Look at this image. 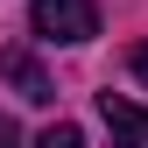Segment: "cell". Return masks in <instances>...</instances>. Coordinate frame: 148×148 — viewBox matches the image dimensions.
<instances>
[{"label":"cell","mask_w":148,"mask_h":148,"mask_svg":"<svg viewBox=\"0 0 148 148\" xmlns=\"http://www.w3.org/2000/svg\"><path fill=\"white\" fill-rule=\"evenodd\" d=\"M28 21L42 42H92L99 35V0H35Z\"/></svg>","instance_id":"obj_1"},{"label":"cell","mask_w":148,"mask_h":148,"mask_svg":"<svg viewBox=\"0 0 148 148\" xmlns=\"http://www.w3.org/2000/svg\"><path fill=\"white\" fill-rule=\"evenodd\" d=\"M99 120L113 127V148H148V113L120 92H99Z\"/></svg>","instance_id":"obj_2"},{"label":"cell","mask_w":148,"mask_h":148,"mask_svg":"<svg viewBox=\"0 0 148 148\" xmlns=\"http://www.w3.org/2000/svg\"><path fill=\"white\" fill-rule=\"evenodd\" d=\"M0 71H7V85L21 92L28 106H49V99H57V85H49V71L35 64V57H21V49H14V57H0Z\"/></svg>","instance_id":"obj_3"},{"label":"cell","mask_w":148,"mask_h":148,"mask_svg":"<svg viewBox=\"0 0 148 148\" xmlns=\"http://www.w3.org/2000/svg\"><path fill=\"white\" fill-rule=\"evenodd\" d=\"M28 148H85V134H78L71 120H57V127H42V134H35Z\"/></svg>","instance_id":"obj_4"},{"label":"cell","mask_w":148,"mask_h":148,"mask_svg":"<svg viewBox=\"0 0 148 148\" xmlns=\"http://www.w3.org/2000/svg\"><path fill=\"white\" fill-rule=\"evenodd\" d=\"M0 148H21V127H14L7 113H0Z\"/></svg>","instance_id":"obj_5"},{"label":"cell","mask_w":148,"mask_h":148,"mask_svg":"<svg viewBox=\"0 0 148 148\" xmlns=\"http://www.w3.org/2000/svg\"><path fill=\"white\" fill-rule=\"evenodd\" d=\"M127 64H134V78L148 85V42H141V49H134V57H127Z\"/></svg>","instance_id":"obj_6"}]
</instances>
